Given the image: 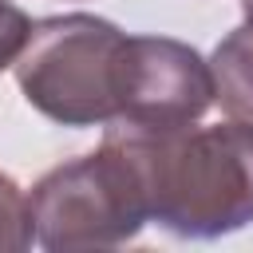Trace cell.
Returning a JSON list of instances; mask_svg holds the SVG:
<instances>
[{
    "instance_id": "cell-1",
    "label": "cell",
    "mask_w": 253,
    "mask_h": 253,
    "mask_svg": "<svg viewBox=\"0 0 253 253\" xmlns=\"http://www.w3.org/2000/svg\"><path fill=\"white\" fill-rule=\"evenodd\" d=\"M138 186L150 221L178 237L210 241L253 221V126H170L142 130L107 123Z\"/></svg>"
},
{
    "instance_id": "cell-2",
    "label": "cell",
    "mask_w": 253,
    "mask_h": 253,
    "mask_svg": "<svg viewBox=\"0 0 253 253\" xmlns=\"http://www.w3.org/2000/svg\"><path fill=\"white\" fill-rule=\"evenodd\" d=\"M130 36L103 16L67 12L32 24L20 51L16 83L24 99L51 123L95 126L123 111Z\"/></svg>"
},
{
    "instance_id": "cell-3",
    "label": "cell",
    "mask_w": 253,
    "mask_h": 253,
    "mask_svg": "<svg viewBox=\"0 0 253 253\" xmlns=\"http://www.w3.org/2000/svg\"><path fill=\"white\" fill-rule=\"evenodd\" d=\"M36 241L43 249H107L138 237L150 221L126 154L103 138L99 150L47 170L32 194Z\"/></svg>"
},
{
    "instance_id": "cell-4",
    "label": "cell",
    "mask_w": 253,
    "mask_h": 253,
    "mask_svg": "<svg viewBox=\"0 0 253 253\" xmlns=\"http://www.w3.org/2000/svg\"><path fill=\"white\" fill-rule=\"evenodd\" d=\"M210 103H213V71L190 43L166 36H130L126 95L119 119L111 123L142 130L190 126L206 115Z\"/></svg>"
},
{
    "instance_id": "cell-5",
    "label": "cell",
    "mask_w": 253,
    "mask_h": 253,
    "mask_svg": "<svg viewBox=\"0 0 253 253\" xmlns=\"http://www.w3.org/2000/svg\"><path fill=\"white\" fill-rule=\"evenodd\" d=\"M213 71V103L245 126H253V28L229 32L210 59Z\"/></svg>"
},
{
    "instance_id": "cell-6",
    "label": "cell",
    "mask_w": 253,
    "mask_h": 253,
    "mask_svg": "<svg viewBox=\"0 0 253 253\" xmlns=\"http://www.w3.org/2000/svg\"><path fill=\"white\" fill-rule=\"evenodd\" d=\"M36 241L32 202L16 186V178L0 174V253H20Z\"/></svg>"
},
{
    "instance_id": "cell-7",
    "label": "cell",
    "mask_w": 253,
    "mask_h": 253,
    "mask_svg": "<svg viewBox=\"0 0 253 253\" xmlns=\"http://www.w3.org/2000/svg\"><path fill=\"white\" fill-rule=\"evenodd\" d=\"M28 36H32V20H28V12L16 8L12 0H0V71L12 67V63L20 59Z\"/></svg>"
},
{
    "instance_id": "cell-8",
    "label": "cell",
    "mask_w": 253,
    "mask_h": 253,
    "mask_svg": "<svg viewBox=\"0 0 253 253\" xmlns=\"http://www.w3.org/2000/svg\"><path fill=\"white\" fill-rule=\"evenodd\" d=\"M241 12H245V24L253 28V0H241Z\"/></svg>"
}]
</instances>
